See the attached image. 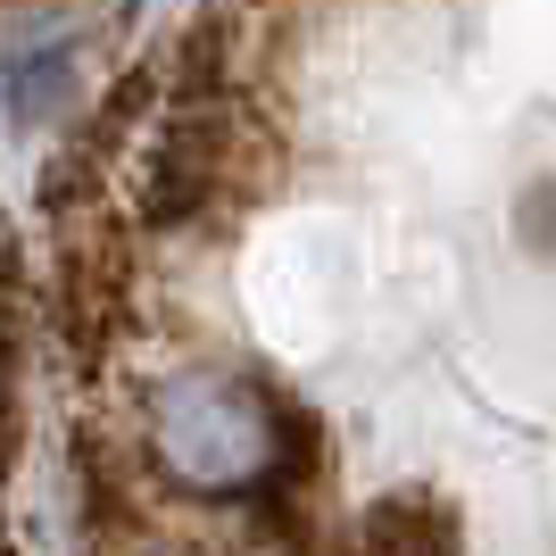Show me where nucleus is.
<instances>
[{
  "label": "nucleus",
  "instance_id": "1",
  "mask_svg": "<svg viewBox=\"0 0 556 556\" xmlns=\"http://www.w3.org/2000/svg\"><path fill=\"white\" fill-rule=\"evenodd\" d=\"M341 556H465L457 507H441L432 490H399V498H374L357 515Z\"/></svg>",
  "mask_w": 556,
  "mask_h": 556
}]
</instances>
